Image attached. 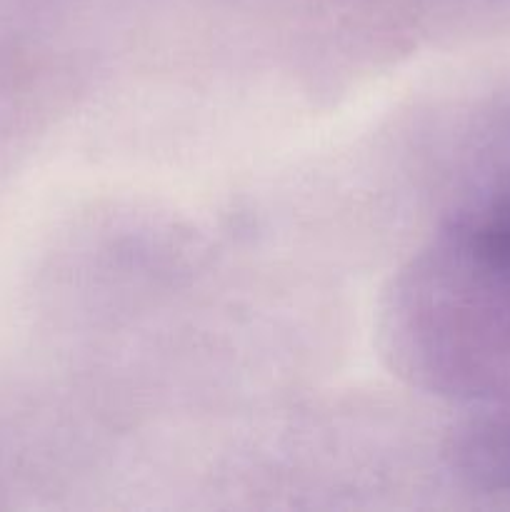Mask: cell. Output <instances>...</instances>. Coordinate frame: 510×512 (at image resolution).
<instances>
[{
    "label": "cell",
    "instance_id": "6da1fadb",
    "mask_svg": "<svg viewBox=\"0 0 510 512\" xmlns=\"http://www.w3.org/2000/svg\"><path fill=\"white\" fill-rule=\"evenodd\" d=\"M458 245L480 268L510 273V188L485 200L458 225Z\"/></svg>",
    "mask_w": 510,
    "mask_h": 512
}]
</instances>
